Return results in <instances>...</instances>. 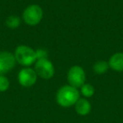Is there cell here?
I'll list each match as a JSON object with an SVG mask.
<instances>
[{"label":"cell","mask_w":123,"mask_h":123,"mask_svg":"<svg viewBox=\"0 0 123 123\" xmlns=\"http://www.w3.org/2000/svg\"><path fill=\"white\" fill-rule=\"evenodd\" d=\"M109 67H110L109 63H108L107 62L99 61L94 65L93 70H94V72L97 74H104L107 72Z\"/></svg>","instance_id":"cell-10"},{"label":"cell","mask_w":123,"mask_h":123,"mask_svg":"<svg viewBox=\"0 0 123 123\" xmlns=\"http://www.w3.org/2000/svg\"><path fill=\"white\" fill-rule=\"evenodd\" d=\"M109 66L111 68L117 72L123 71V52H117L113 55L110 58Z\"/></svg>","instance_id":"cell-8"},{"label":"cell","mask_w":123,"mask_h":123,"mask_svg":"<svg viewBox=\"0 0 123 123\" xmlns=\"http://www.w3.org/2000/svg\"><path fill=\"white\" fill-rule=\"evenodd\" d=\"M43 17V10L37 4H31L25 9L23 13V19L28 25L34 26L41 21Z\"/></svg>","instance_id":"cell-3"},{"label":"cell","mask_w":123,"mask_h":123,"mask_svg":"<svg viewBox=\"0 0 123 123\" xmlns=\"http://www.w3.org/2000/svg\"><path fill=\"white\" fill-rule=\"evenodd\" d=\"M81 93L85 97H91L94 94V89L91 84H84L81 87Z\"/></svg>","instance_id":"cell-12"},{"label":"cell","mask_w":123,"mask_h":123,"mask_svg":"<svg viewBox=\"0 0 123 123\" xmlns=\"http://www.w3.org/2000/svg\"><path fill=\"white\" fill-rule=\"evenodd\" d=\"M75 111L80 116H86L91 111L90 103L85 99H79L75 104Z\"/></svg>","instance_id":"cell-9"},{"label":"cell","mask_w":123,"mask_h":123,"mask_svg":"<svg viewBox=\"0 0 123 123\" xmlns=\"http://www.w3.org/2000/svg\"><path fill=\"white\" fill-rule=\"evenodd\" d=\"M79 99V93L71 85L62 86L56 93V102L62 107H70Z\"/></svg>","instance_id":"cell-1"},{"label":"cell","mask_w":123,"mask_h":123,"mask_svg":"<svg viewBox=\"0 0 123 123\" xmlns=\"http://www.w3.org/2000/svg\"><path fill=\"white\" fill-rule=\"evenodd\" d=\"M36 79H37V74L36 71L30 68L21 69L18 75V80L19 84L25 88H29L34 85L36 82Z\"/></svg>","instance_id":"cell-6"},{"label":"cell","mask_w":123,"mask_h":123,"mask_svg":"<svg viewBox=\"0 0 123 123\" xmlns=\"http://www.w3.org/2000/svg\"><path fill=\"white\" fill-rule=\"evenodd\" d=\"M36 60L47 58V52L44 49H37L36 51Z\"/></svg>","instance_id":"cell-14"},{"label":"cell","mask_w":123,"mask_h":123,"mask_svg":"<svg viewBox=\"0 0 123 123\" xmlns=\"http://www.w3.org/2000/svg\"><path fill=\"white\" fill-rule=\"evenodd\" d=\"M14 57L19 64L23 66H31L36 61V51L25 45L19 46L15 49Z\"/></svg>","instance_id":"cell-2"},{"label":"cell","mask_w":123,"mask_h":123,"mask_svg":"<svg viewBox=\"0 0 123 123\" xmlns=\"http://www.w3.org/2000/svg\"><path fill=\"white\" fill-rule=\"evenodd\" d=\"M9 87V81L6 77L0 75V92H4Z\"/></svg>","instance_id":"cell-13"},{"label":"cell","mask_w":123,"mask_h":123,"mask_svg":"<svg viewBox=\"0 0 123 123\" xmlns=\"http://www.w3.org/2000/svg\"><path fill=\"white\" fill-rule=\"evenodd\" d=\"M14 55L9 51L0 52V75L9 72L15 65Z\"/></svg>","instance_id":"cell-7"},{"label":"cell","mask_w":123,"mask_h":123,"mask_svg":"<svg viewBox=\"0 0 123 123\" xmlns=\"http://www.w3.org/2000/svg\"><path fill=\"white\" fill-rule=\"evenodd\" d=\"M35 71L38 76L44 79H51L55 74L54 67L47 58L36 60Z\"/></svg>","instance_id":"cell-4"},{"label":"cell","mask_w":123,"mask_h":123,"mask_svg":"<svg viewBox=\"0 0 123 123\" xmlns=\"http://www.w3.org/2000/svg\"><path fill=\"white\" fill-rule=\"evenodd\" d=\"M85 73L80 66H74L68 71V81L69 84L74 88L82 87L85 82Z\"/></svg>","instance_id":"cell-5"},{"label":"cell","mask_w":123,"mask_h":123,"mask_svg":"<svg viewBox=\"0 0 123 123\" xmlns=\"http://www.w3.org/2000/svg\"><path fill=\"white\" fill-rule=\"evenodd\" d=\"M20 18L16 15H10L6 19V25L10 29H16L20 25Z\"/></svg>","instance_id":"cell-11"}]
</instances>
